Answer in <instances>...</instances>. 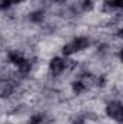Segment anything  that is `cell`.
I'll use <instances>...</instances> for the list:
<instances>
[{"label": "cell", "instance_id": "cell-4", "mask_svg": "<svg viewBox=\"0 0 123 124\" xmlns=\"http://www.w3.org/2000/svg\"><path fill=\"white\" fill-rule=\"evenodd\" d=\"M123 3V0H104V4L110 9H116V7H120Z\"/></svg>", "mask_w": 123, "mask_h": 124}, {"label": "cell", "instance_id": "cell-6", "mask_svg": "<svg viewBox=\"0 0 123 124\" xmlns=\"http://www.w3.org/2000/svg\"><path fill=\"white\" fill-rule=\"evenodd\" d=\"M55 1H58V3H64L65 0H55Z\"/></svg>", "mask_w": 123, "mask_h": 124}, {"label": "cell", "instance_id": "cell-7", "mask_svg": "<svg viewBox=\"0 0 123 124\" xmlns=\"http://www.w3.org/2000/svg\"><path fill=\"white\" fill-rule=\"evenodd\" d=\"M15 1H20V0H15Z\"/></svg>", "mask_w": 123, "mask_h": 124}, {"label": "cell", "instance_id": "cell-1", "mask_svg": "<svg viewBox=\"0 0 123 124\" xmlns=\"http://www.w3.org/2000/svg\"><path fill=\"white\" fill-rule=\"evenodd\" d=\"M88 46V39H86V38H77V39H74L72 42H70V43H67L65 46H64V54L65 55H71V54H74V52H78V51H83V49H86Z\"/></svg>", "mask_w": 123, "mask_h": 124}, {"label": "cell", "instance_id": "cell-2", "mask_svg": "<svg viewBox=\"0 0 123 124\" xmlns=\"http://www.w3.org/2000/svg\"><path fill=\"white\" fill-rule=\"evenodd\" d=\"M107 116L116 121H120L122 120V104L119 101H112L107 105Z\"/></svg>", "mask_w": 123, "mask_h": 124}, {"label": "cell", "instance_id": "cell-3", "mask_svg": "<svg viewBox=\"0 0 123 124\" xmlns=\"http://www.w3.org/2000/svg\"><path fill=\"white\" fill-rule=\"evenodd\" d=\"M65 68H67V62L61 59V58H54L49 63V69H51V72L54 75H60Z\"/></svg>", "mask_w": 123, "mask_h": 124}, {"label": "cell", "instance_id": "cell-5", "mask_svg": "<svg viewBox=\"0 0 123 124\" xmlns=\"http://www.w3.org/2000/svg\"><path fill=\"white\" fill-rule=\"evenodd\" d=\"M9 4H10V0H0V9L7 7Z\"/></svg>", "mask_w": 123, "mask_h": 124}]
</instances>
